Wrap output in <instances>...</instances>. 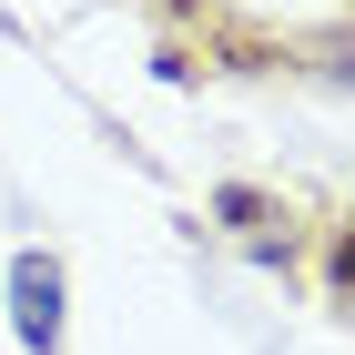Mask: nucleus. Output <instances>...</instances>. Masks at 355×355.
I'll return each instance as SVG.
<instances>
[{
	"label": "nucleus",
	"instance_id": "1",
	"mask_svg": "<svg viewBox=\"0 0 355 355\" xmlns=\"http://www.w3.org/2000/svg\"><path fill=\"white\" fill-rule=\"evenodd\" d=\"M10 325H21L31 355L61 345V264L51 254H21V264H10Z\"/></svg>",
	"mask_w": 355,
	"mask_h": 355
}]
</instances>
